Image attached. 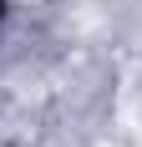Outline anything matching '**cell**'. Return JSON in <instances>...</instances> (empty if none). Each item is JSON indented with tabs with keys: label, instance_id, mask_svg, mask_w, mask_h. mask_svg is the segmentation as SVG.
Wrapping results in <instances>:
<instances>
[{
	"label": "cell",
	"instance_id": "1",
	"mask_svg": "<svg viewBox=\"0 0 142 147\" xmlns=\"http://www.w3.org/2000/svg\"><path fill=\"white\" fill-rule=\"evenodd\" d=\"M10 15H15V0H0V30L10 26Z\"/></svg>",
	"mask_w": 142,
	"mask_h": 147
}]
</instances>
